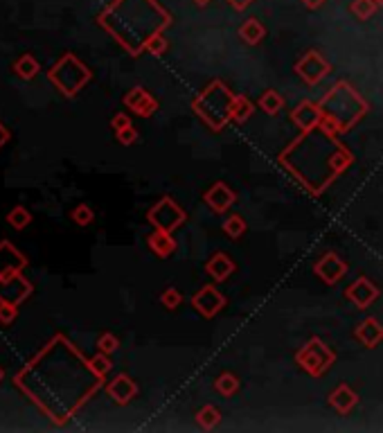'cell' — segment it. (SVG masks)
<instances>
[{
    "mask_svg": "<svg viewBox=\"0 0 383 433\" xmlns=\"http://www.w3.org/2000/svg\"><path fill=\"white\" fill-rule=\"evenodd\" d=\"M3 379H5V368L0 366V382H3Z\"/></svg>",
    "mask_w": 383,
    "mask_h": 433,
    "instance_id": "obj_9",
    "label": "cell"
},
{
    "mask_svg": "<svg viewBox=\"0 0 383 433\" xmlns=\"http://www.w3.org/2000/svg\"><path fill=\"white\" fill-rule=\"evenodd\" d=\"M73 219L77 224H89L91 219H93V215H91V210L86 208V206H79V208H75V212H73Z\"/></svg>",
    "mask_w": 383,
    "mask_h": 433,
    "instance_id": "obj_6",
    "label": "cell"
},
{
    "mask_svg": "<svg viewBox=\"0 0 383 433\" xmlns=\"http://www.w3.org/2000/svg\"><path fill=\"white\" fill-rule=\"evenodd\" d=\"M32 294V285L21 273L0 275V303L19 305Z\"/></svg>",
    "mask_w": 383,
    "mask_h": 433,
    "instance_id": "obj_1",
    "label": "cell"
},
{
    "mask_svg": "<svg viewBox=\"0 0 383 433\" xmlns=\"http://www.w3.org/2000/svg\"><path fill=\"white\" fill-rule=\"evenodd\" d=\"M19 305H12V303H0V323L3 325H10V323L16 320L19 316V309H16Z\"/></svg>",
    "mask_w": 383,
    "mask_h": 433,
    "instance_id": "obj_5",
    "label": "cell"
},
{
    "mask_svg": "<svg viewBox=\"0 0 383 433\" xmlns=\"http://www.w3.org/2000/svg\"><path fill=\"white\" fill-rule=\"evenodd\" d=\"M7 138H10V133H7V131H5V127H3V124H0V145H3V143H5V140H7Z\"/></svg>",
    "mask_w": 383,
    "mask_h": 433,
    "instance_id": "obj_8",
    "label": "cell"
},
{
    "mask_svg": "<svg viewBox=\"0 0 383 433\" xmlns=\"http://www.w3.org/2000/svg\"><path fill=\"white\" fill-rule=\"evenodd\" d=\"M102 348H104V350H113V338H104V341H102Z\"/></svg>",
    "mask_w": 383,
    "mask_h": 433,
    "instance_id": "obj_7",
    "label": "cell"
},
{
    "mask_svg": "<svg viewBox=\"0 0 383 433\" xmlns=\"http://www.w3.org/2000/svg\"><path fill=\"white\" fill-rule=\"evenodd\" d=\"M27 259L16 250L10 242H0V275L21 273L25 269Z\"/></svg>",
    "mask_w": 383,
    "mask_h": 433,
    "instance_id": "obj_2",
    "label": "cell"
},
{
    "mask_svg": "<svg viewBox=\"0 0 383 433\" xmlns=\"http://www.w3.org/2000/svg\"><path fill=\"white\" fill-rule=\"evenodd\" d=\"M38 61L32 57V54H23L14 61V73L21 77V80H34L38 75Z\"/></svg>",
    "mask_w": 383,
    "mask_h": 433,
    "instance_id": "obj_3",
    "label": "cell"
},
{
    "mask_svg": "<svg viewBox=\"0 0 383 433\" xmlns=\"http://www.w3.org/2000/svg\"><path fill=\"white\" fill-rule=\"evenodd\" d=\"M7 224H10L12 228H16V231H23V228H27L32 224V215L27 208L23 206H16L12 208L10 212H7Z\"/></svg>",
    "mask_w": 383,
    "mask_h": 433,
    "instance_id": "obj_4",
    "label": "cell"
}]
</instances>
